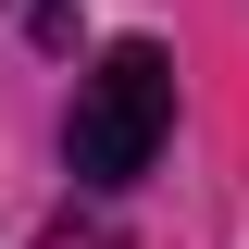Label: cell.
<instances>
[{"label": "cell", "mask_w": 249, "mask_h": 249, "mask_svg": "<svg viewBox=\"0 0 249 249\" xmlns=\"http://www.w3.org/2000/svg\"><path fill=\"white\" fill-rule=\"evenodd\" d=\"M162 137H175V50H162V37H112V50L75 75L62 162H75L88 187H137Z\"/></svg>", "instance_id": "obj_1"}]
</instances>
